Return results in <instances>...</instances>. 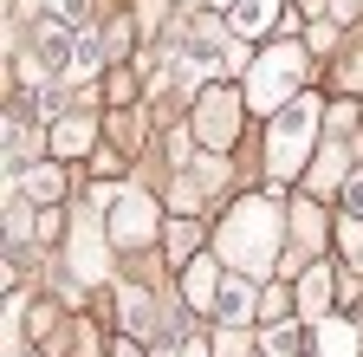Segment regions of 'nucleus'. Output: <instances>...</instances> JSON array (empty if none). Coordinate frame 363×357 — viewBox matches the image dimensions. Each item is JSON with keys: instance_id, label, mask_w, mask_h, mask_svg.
Returning <instances> with one entry per match:
<instances>
[{"instance_id": "obj_12", "label": "nucleus", "mask_w": 363, "mask_h": 357, "mask_svg": "<svg viewBox=\"0 0 363 357\" xmlns=\"http://www.w3.org/2000/svg\"><path fill=\"white\" fill-rule=\"evenodd\" d=\"M91 137H98L91 117H59V123H52V156H84Z\"/></svg>"}, {"instance_id": "obj_9", "label": "nucleus", "mask_w": 363, "mask_h": 357, "mask_svg": "<svg viewBox=\"0 0 363 357\" xmlns=\"http://www.w3.org/2000/svg\"><path fill=\"white\" fill-rule=\"evenodd\" d=\"M214 319H220V325H247V319H253V286H247V280H220Z\"/></svg>"}, {"instance_id": "obj_1", "label": "nucleus", "mask_w": 363, "mask_h": 357, "mask_svg": "<svg viewBox=\"0 0 363 357\" xmlns=\"http://www.w3.org/2000/svg\"><path fill=\"white\" fill-rule=\"evenodd\" d=\"M220 260L247 266V273H272L279 260V202L272 195H240L220 221Z\"/></svg>"}, {"instance_id": "obj_15", "label": "nucleus", "mask_w": 363, "mask_h": 357, "mask_svg": "<svg viewBox=\"0 0 363 357\" xmlns=\"http://www.w3.org/2000/svg\"><path fill=\"white\" fill-rule=\"evenodd\" d=\"M344 182H350V175H344V150L331 143L325 156L311 163V195H331V189H344Z\"/></svg>"}, {"instance_id": "obj_25", "label": "nucleus", "mask_w": 363, "mask_h": 357, "mask_svg": "<svg viewBox=\"0 0 363 357\" xmlns=\"http://www.w3.org/2000/svg\"><path fill=\"white\" fill-rule=\"evenodd\" d=\"M111 357H143V351H136V338H123V344H111Z\"/></svg>"}, {"instance_id": "obj_11", "label": "nucleus", "mask_w": 363, "mask_h": 357, "mask_svg": "<svg viewBox=\"0 0 363 357\" xmlns=\"http://www.w3.org/2000/svg\"><path fill=\"white\" fill-rule=\"evenodd\" d=\"M214 292H220L214 260H195V266H189V280H182V299H189L195 312H214Z\"/></svg>"}, {"instance_id": "obj_16", "label": "nucleus", "mask_w": 363, "mask_h": 357, "mask_svg": "<svg viewBox=\"0 0 363 357\" xmlns=\"http://www.w3.org/2000/svg\"><path fill=\"white\" fill-rule=\"evenodd\" d=\"M104 53H111V46H104L98 33H78V46H72V72H65V78H91V72L104 65Z\"/></svg>"}, {"instance_id": "obj_8", "label": "nucleus", "mask_w": 363, "mask_h": 357, "mask_svg": "<svg viewBox=\"0 0 363 357\" xmlns=\"http://www.w3.org/2000/svg\"><path fill=\"white\" fill-rule=\"evenodd\" d=\"M117 305H123V331L130 338H150L156 331V299L143 286H117Z\"/></svg>"}, {"instance_id": "obj_18", "label": "nucleus", "mask_w": 363, "mask_h": 357, "mask_svg": "<svg viewBox=\"0 0 363 357\" xmlns=\"http://www.w3.org/2000/svg\"><path fill=\"white\" fill-rule=\"evenodd\" d=\"M162 241H169V253L182 260V253H195V241H201V234H195V221H169V234H162Z\"/></svg>"}, {"instance_id": "obj_22", "label": "nucleus", "mask_w": 363, "mask_h": 357, "mask_svg": "<svg viewBox=\"0 0 363 357\" xmlns=\"http://www.w3.org/2000/svg\"><path fill=\"white\" fill-rule=\"evenodd\" d=\"M286 305H292V292H279V286H272V292H259V312H266V325H272V319H279V312H286Z\"/></svg>"}, {"instance_id": "obj_2", "label": "nucleus", "mask_w": 363, "mask_h": 357, "mask_svg": "<svg viewBox=\"0 0 363 357\" xmlns=\"http://www.w3.org/2000/svg\"><path fill=\"white\" fill-rule=\"evenodd\" d=\"M298 84H305V46L279 39V46H272V53H259V65L247 72V104L279 117V111L292 104V92H298Z\"/></svg>"}, {"instance_id": "obj_7", "label": "nucleus", "mask_w": 363, "mask_h": 357, "mask_svg": "<svg viewBox=\"0 0 363 357\" xmlns=\"http://www.w3.org/2000/svg\"><path fill=\"white\" fill-rule=\"evenodd\" d=\"M227 26H234V39H259V33H272V26H292V20H286V0H240Z\"/></svg>"}, {"instance_id": "obj_4", "label": "nucleus", "mask_w": 363, "mask_h": 357, "mask_svg": "<svg viewBox=\"0 0 363 357\" xmlns=\"http://www.w3.org/2000/svg\"><path fill=\"white\" fill-rule=\"evenodd\" d=\"M240 104H247V92H234V84H201V98H195V143L201 150H234V137H240Z\"/></svg>"}, {"instance_id": "obj_24", "label": "nucleus", "mask_w": 363, "mask_h": 357, "mask_svg": "<svg viewBox=\"0 0 363 357\" xmlns=\"http://www.w3.org/2000/svg\"><path fill=\"white\" fill-rule=\"evenodd\" d=\"M162 7H169V0H143V26H156V20H162Z\"/></svg>"}, {"instance_id": "obj_6", "label": "nucleus", "mask_w": 363, "mask_h": 357, "mask_svg": "<svg viewBox=\"0 0 363 357\" xmlns=\"http://www.w3.org/2000/svg\"><path fill=\"white\" fill-rule=\"evenodd\" d=\"M220 53H227V33L214 20H195L189 33H182V65L189 72H220Z\"/></svg>"}, {"instance_id": "obj_19", "label": "nucleus", "mask_w": 363, "mask_h": 357, "mask_svg": "<svg viewBox=\"0 0 363 357\" xmlns=\"http://www.w3.org/2000/svg\"><path fill=\"white\" fill-rule=\"evenodd\" d=\"M214 357H247V338H240V325H220V338H214Z\"/></svg>"}, {"instance_id": "obj_13", "label": "nucleus", "mask_w": 363, "mask_h": 357, "mask_svg": "<svg viewBox=\"0 0 363 357\" xmlns=\"http://www.w3.org/2000/svg\"><path fill=\"white\" fill-rule=\"evenodd\" d=\"M331 299H337V286H331V266H311V273H305V286H298V305H305V319L331 312Z\"/></svg>"}, {"instance_id": "obj_28", "label": "nucleus", "mask_w": 363, "mask_h": 357, "mask_svg": "<svg viewBox=\"0 0 363 357\" xmlns=\"http://www.w3.org/2000/svg\"><path fill=\"white\" fill-rule=\"evenodd\" d=\"M214 7H240V0H214Z\"/></svg>"}, {"instance_id": "obj_23", "label": "nucleus", "mask_w": 363, "mask_h": 357, "mask_svg": "<svg viewBox=\"0 0 363 357\" xmlns=\"http://www.w3.org/2000/svg\"><path fill=\"white\" fill-rule=\"evenodd\" d=\"M344 208L363 221V175H350V182H344Z\"/></svg>"}, {"instance_id": "obj_17", "label": "nucleus", "mask_w": 363, "mask_h": 357, "mask_svg": "<svg viewBox=\"0 0 363 357\" xmlns=\"http://www.w3.org/2000/svg\"><path fill=\"white\" fill-rule=\"evenodd\" d=\"M298 344H305L298 325H266V331H259V351H266V357H298Z\"/></svg>"}, {"instance_id": "obj_14", "label": "nucleus", "mask_w": 363, "mask_h": 357, "mask_svg": "<svg viewBox=\"0 0 363 357\" xmlns=\"http://www.w3.org/2000/svg\"><path fill=\"white\" fill-rule=\"evenodd\" d=\"M26 195L52 208V202L65 195V169H59V163H33V169H26Z\"/></svg>"}, {"instance_id": "obj_10", "label": "nucleus", "mask_w": 363, "mask_h": 357, "mask_svg": "<svg viewBox=\"0 0 363 357\" xmlns=\"http://www.w3.org/2000/svg\"><path fill=\"white\" fill-rule=\"evenodd\" d=\"M72 266L78 280H104V241H98V221H84L78 241H72Z\"/></svg>"}, {"instance_id": "obj_26", "label": "nucleus", "mask_w": 363, "mask_h": 357, "mask_svg": "<svg viewBox=\"0 0 363 357\" xmlns=\"http://www.w3.org/2000/svg\"><path fill=\"white\" fill-rule=\"evenodd\" d=\"M357 7H363V0H337V13H344V20H350V13H357Z\"/></svg>"}, {"instance_id": "obj_27", "label": "nucleus", "mask_w": 363, "mask_h": 357, "mask_svg": "<svg viewBox=\"0 0 363 357\" xmlns=\"http://www.w3.org/2000/svg\"><path fill=\"white\" fill-rule=\"evenodd\" d=\"M182 357H208V351H201V344H182Z\"/></svg>"}, {"instance_id": "obj_5", "label": "nucleus", "mask_w": 363, "mask_h": 357, "mask_svg": "<svg viewBox=\"0 0 363 357\" xmlns=\"http://www.w3.org/2000/svg\"><path fill=\"white\" fill-rule=\"evenodd\" d=\"M104 234H111V247H150V234H156V202H150L143 189H123V195L111 202Z\"/></svg>"}, {"instance_id": "obj_20", "label": "nucleus", "mask_w": 363, "mask_h": 357, "mask_svg": "<svg viewBox=\"0 0 363 357\" xmlns=\"http://www.w3.org/2000/svg\"><path fill=\"white\" fill-rule=\"evenodd\" d=\"M292 228H298V241H305V247H318V208H311V202H298Z\"/></svg>"}, {"instance_id": "obj_3", "label": "nucleus", "mask_w": 363, "mask_h": 357, "mask_svg": "<svg viewBox=\"0 0 363 357\" xmlns=\"http://www.w3.org/2000/svg\"><path fill=\"white\" fill-rule=\"evenodd\" d=\"M318 137V98H292L279 117H272V137H266V169L272 182H292L305 169V150Z\"/></svg>"}, {"instance_id": "obj_21", "label": "nucleus", "mask_w": 363, "mask_h": 357, "mask_svg": "<svg viewBox=\"0 0 363 357\" xmlns=\"http://www.w3.org/2000/svg\"><path fill=\"white\" fill-rule=\"evenodd\" d=\"M104 92H111V104H130V98H136V78H130V72H111Z\"/></svg>"}]
</instances>
